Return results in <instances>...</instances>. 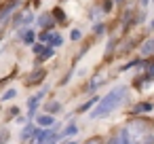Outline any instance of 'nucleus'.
I'll list each match as a JSON object with an SVG mask.
<instances>
[{"mask_svg":"<svg viewBox=\"0 0 154 144\" xmlns=\"http://www.w3.org/2000/svg\"><path fill=\"white\" fill-rule=\"evenodd\" d=\"M152 106H154V104H150V102H146V104H135V106H133V112H148V110H152Z\"/></svg>","mask_w":154,"mask_h":144,"instance_id":"1a4fd4ad","label":"nucleus"},{"mask_svg":"<svg viewBox=\"0 0 154 144\" xmlns=\"http://www.w3.org/2000/svg\"><path fill=\"white\" fill-rule=\"evenodd\" d=\"M141 53H143V55H152V53H154V38H152V40H148V43H143Z\"/></svg>","mask_w":154,"mask_h":144,"instance_id":"9d476101","label":"nucleus"},{"mask_svg":"<svg viewBox=\"0 0 154 144\" xmlns=\"http://www.w3.org/2000/svg\"><path fill=\"white\" fill-rule=\"evenodd\" d=\"M66 144H76V142H74V140H72V142H66Z\"/></svg>","mask_w":154,"mask_h":144,"instance_id":"6ab92c4d","label":"nucleus"},{"mask_svg":"<svg viewBox=\"0 0 154 144\" xmlns=\"http://www.w3.org/2000/svg\"><path fill=\"white\" fill-rule=\"evenodd\" d=\"M97 100H99V98H97V95H95V98H91V100H89V102H87V104H82V106H80V108H78V112H85V110H89V108H93V106H95V104H97Z\"/></svg>","mask_w":154,"mask_h":144,"instance_id":"9b49d317","label":"nucleus"},{"mask_svg":"<svg viewBox=\"0 0 154 144\" xmlns=\"http://www.w3.org/2000/svg\"><path fill=\"white\" fill-rule=\"evenodd\" d=\"M122 100H127V87H114L112 91H108L103 98L97 100L95 110L91 112V119H101L108 117L110 112H114L118 106H122Z\"/></svg>","mask_w":154,"mask_h":144,"instance_id":"f257e3e1","label":"nucleus"},{"mask_svg":"<svg viewBox=\"0 0 154 144\" xmlns=\"http://www.w3.org/2000/svg\"><path fill=\"white\" fill-rule=\"evenodd\" d=\"M19 38H21L26 45H32V43L36 40V32H34V30H21V32H19Z\"/></svg>","mask_w":154,"mask_h":144,"instance_id":"0eeeda50","label":"nucleus"},{"mask_svg":"<svg viewBox=\"0 0 154 144\" xmlns=\"http://www.w3.org/2000/svg\"><path fill=\"white\" fill-rule=\"evenodd\" d=\"M15 95H17V91H15V89H9V91H5V93H2V102H7V100H13Z\"/></svg>","mask_w":154,"mask_h":144,"instance_id":"2eb2a0df","label":"nucleus"},{"mask_svg":"<svg viewBox=\"0 0 154 144\" xmlns=\"http://www.w3.org/2000/svg\"><path fill=\"white\" fill-rule=\"evenodd\" d=\"M55 125V117L45 112V114H38L36 117V127H53Z\"/></svg>","mask_w":154,"mask_h":144,"instance_id":"39448f33","label":"nucleus"},{"mask_svg":"<svg viewBox=\"0 0 154 144\" xmlns=\"http://www.w3.org/2000/svg\"><path fill=\"white\" fill-rule=\"evenodd\" d=\"M38 28H40V30H53V28H55V17H53V13H42V15L38 17Z\"/></svg>","mask_w":154,"mask_h":144,"instance_id":"7ed1b4c3","label":"nucleus"},{"mask_svg":"<svg viewBox=\"0 0 154 144\" xmlns=\"http://www.w3.org/2000/svg\"><path fill=\"white\" fill-rule=\"evenodd\" d=\"M146 144H154V138H148V140H146Z\"/></svg>","mask_w":154,"mask_h":144,"instance_id":"a211bd4d","label":"nucleus"},{"mask_svg":"<svg viewBox=\"0 0 154 144\" xmlns=\"http://www.w3.org/2000/svg\"><path fill=\"white\" fill-rule=\"evenodd\" d=\"M118 138H120V144H131V140L127 138V133H125V131H120V133H118Z\"/></svg>","mask_w":154,"mask_h":144,"instance_id":"dca6fc26","label":"nucleus"},{"mask_svg":"<svg viewBox=\"0 0 154 144\" xmlns=\"http://www.w3.org/2000/svg\"><path fill=\"white\" fill-rule=\"evenodd\" d=\"M108 144H120V138H118V136H114V138H112Z\"/></svg>","mask_w":154,"mask_h":144,"instance_id":"f3484780","label":"nucleus"},{"mask_svg":"<svg viewBox=\"0 0 154 144\" xmlns=\"http://www.w3.org/2000/svg\"><path fill=\"white\" fill-rule=\"evenodd\" d=\"M32 131H34V125H26L23 131H21V140H28V138L32 136Z\"/></svg>","mask_w":154,"mask_h":144,"instance_id":"ddd939ff","label":"nucleus"},{"mask_svg":"<svg viewBox=\"0 0 154 144\" xmlns=\"http://www.w3.org/2000/svg\"><path fill=\"white\" fill-rule=\"evenodd\" d=\"M76 133H78V125H76L74 121H72V123H68L63 131H59V136H61V140H63V138H70V136H76Z\"/></svg>","mask_w":154,"mask_h":144,"instance_id":"423d86ee","label":"nucleus"},{"mask_svg":"<svg viewBox=\"0 0 154 144\" xmlns=\"http://www.w3.org/2000/svg\"><path fill=\"white\" fill-rule=\"evenodd\" d=\"M47 110H49V114L51 112H59L61 110V104L59 102H51V104H47Z\"/></svg>","mask_w":154,"mask_h":144,"instance_id":"f8f14e48","label":"nucleus"},{"mask_svg":"<svg viewBox=\"0 0 154 144\" xmlns=\"http://www.w3.org/2000/svg\"><path fill=\"white\" fill-rule=\"evenodd\" d=\"M82 38V32L78 30V28H74L72 32H70V40H80Z\"/></svg>","mask_w":154,"mask_h":144,"instance_id":"4468645a","label":"nucleus"},{"mask_svg":"<svg viewBox=\"0 0 154 144\" xmlns=\"http://www.w3.org/2000/svg\"><path fill=\"white\" fill-rule=\"evenodd\" d=\"M45 93H47V87H45V89H40L36 95H32V98L28 100V114H30V119H34V117H36V106L40 104V100L45 98Z\"/></svg>","mask_w":154,"mask_h":144,"instance_id":"f03ea898","label":"nucleus"},{"mask_svg":"<svg viewBox=\"0 0 154 144\" xmlns=\"http://www.w3.org/2000/svg\"><path fill=\"white\" fill-rule=\"evenodd\" d=\"M106 81V74H97V76H93L91 78V85H89V91H95L97 87H99V83H103Z\"/></svg>","mask_w":154,"mask_h":144,"instance_id":"6e6552de","label":"nucleus"},{"mask_svg":"<svg viewBox=\"0 0 154 144\" xmlns=\"http://www.w3.org/2000/svg\"><path fill=\"white\" fill-rule=\"evenodd\" d=\"M45 76H47V70H42V68H40V70H32V74L26 78V85H28V87H34V85L40 83Z\"/></svg>","mask_w":154,"mask_h":144,"instance_id":"20e7f679","label":"nucleus"}]
</instances>
